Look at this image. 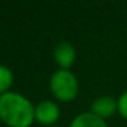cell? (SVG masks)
I'll list each match as a JSON object with an SVG mask.
<instances>
[{
	"label": "cell",
	"mask_w": 127,
	"mask_h": 127,
	"mask_svg": "<svg viewBox=\"0 0 127 127\" xmlns=\"http://www.w3.org/2000/svg\"><path fill=\"white\" fill-rule=\"evenodd\" d=\"M118 109V102L109 96L97 97L92 102V112L100 118H107L111 116L115 111Z\"/></svg>",
	"instance_id": "obj_5"
},
{
	"label": "cell",
	"mask_w": 127,
	"mask_h": 127,
	"mask_svg": "<svg viewBox=\"0 0 127 127\" xmlns=\"http://www.w3.org/2000/svg\"><path fill=\"white\" fill-rule=\"evenodd\" d=\"M70 127H107V123L93 112H83L71 122Z\"/></svg>",
	"instance_id": "obj_6"
},
{
	"label": "cell",
	"mask_w": 127,
	"mask_h": 127,
	"mask_svg": "<svg viewBox=\"0 0 127 127\" xmlns=\"http://www.w3.org/2000/svg\"><path fill=\"white\" fill-rule=\"evenodd\" d=\"M59 107L53 101L45 100L36 107V119L42 124H52L59 118Z\"/></svg>",
	"instance_id": "obj_3"
},
{
	"label": "cell",
	"mask_w": 127,
	"mask_h": 127,
	"mask_svg": "<svg viewBox=\"0 0 127 127\" xmlns=\"http://www.w3.org/2000/svg\"><path fill=\"white\" fill-rule=\"evenodd\" d=\"M36 118V108L22 94L6 92L0 96V119L11 127H28Z\"/></svg>",
	"instance_id": "obj_1"
},
{
	"label": "cell",
	"mask_w": 127,
	"mask_h": 127,
	"mask_svg": "<svg viewBox=\"0 0 127 127\" xmlns=\"http://www.w3.org/2000/svg\"><path fill=\"white\" fill-rule=\"evenodd\" d=\"M51 90L60 101H71L78 93V81L70 70L60 68L53 72L49 81Z\"/></svg>",
	"instance_id": "obj_2"
},
{
	"label": "cell",
	"mask_w": 127,
	"mask_h": 127,
	"mask_svg": "<svg viewBox=\"0 0 127 127\" xmlns=\"http://www.w3.org/2000/svg\"><path fill=\"white\" fill-rule=\"evenodd\" d=\"M118 111L123 118L127 119V92H124L118 100Z\"/></svg>",
	"instance_id": "obj_8"
},
{
	"label": "cell",
	"mask_w": 127,
	"mask_h": 127,
	"mask_svg": "<svg viewBox=\"0 0 127 127\" xmlns=\"http://www.w3.org/2000/svg\"><path fill=\"white\" fill-rule=\"evenodd\" d=\"M53 127H58V126H53Z\"/></svg>",
	"instance_id": "obj_9"
},
{
	"label": "cell",
	"mask_w": 127,
	"mask_h": 127,
	"mask_svg": "<svg viewBox=\"0 0 127 127\" xmlns=\"http://www.w3.org/2000/svg\"><path fill=\"white\" fill-rule=\"evenodd\" d=\"M12 83V72L8 67L0 64V96L6 93V90Z\"/></svg>",
	"instance_id": "obj_7"
},
{
	"label": "cell",
	"mask_w": 127,
	"mask_h": 127,
	"mask_svg": "<svg viewBox=\"0 0 127 127\" xmlns=\"http://www.w3.org/2000/svg\"><path fill=\"white\" fill-rule=\"evenodd\" d=\"M53 56H55V60L59 66H62V68L68 70L70 66H72L75 60V49L70 42L63 41L59 42L55 48V52H53Z\"/></svg>",
	"instance_id": "obj_4"
}]
</instances>
